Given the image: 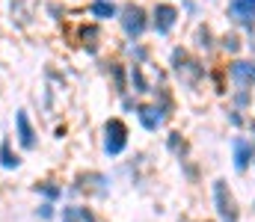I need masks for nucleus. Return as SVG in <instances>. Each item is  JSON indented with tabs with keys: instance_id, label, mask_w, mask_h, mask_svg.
Segmentation results:
<instances>
[{
	"instance_id": "f257e3e1",
	"label": "nucleus",
	"mask_w": 255,
	"mask_h": 222,
	"mask_svg": "<svg viewBox=\"0 0 255 222\" xmlns=\"http://www.w3.org/2000/svg\"><path fill=\"white\" fill-rule=\"evenodd\" d=\"M12 122H15V146H18V151H36L39 148V131L33 125L30 113L27 110H15Z\"/></svg>"
},
{
	"instance_id": "f03ea898",
	"label": "nucleus",
	"mask_w": 255,
	"mask_h": 222,
	"mask_svg": "<svg viewBox=\"0 0 255 222\" xmlns=\"http://www.w3.org/2000/svg\"><path fill=\"white\" fill-rule=\"evenodd\" d=\"M128 148V125L122 119H110L104 125V154L107 157H119Z\"/></svg>"
},
{
	"instance_id": "7ed1b4c3",
	"label": "nucleus",
	"mask_w": 255,
	"mask_h": 222,
	"mask_svg": "<svg viewBox=\"0 0 255 222\" xmlns=\"http://www.w3.org/2000/svg\"><path fill=\"white\" fill-rule=\"evenodd\" d=\"M119 21H122V30H125L128 39H139V36L145 33V27H148V21H145V9L136 6V3H128L125 9L119 12Z\"/></svg>"
},
{
	"instance_id": "20e7f679",
	"label": "nucleus",
	"mask_w": 255,
	"mask_h": 222,
	"mask_svg": "<svg viewBox=\"0 0 255 222\" xmlns=\"http://www.w3.org/2000/svg\"><path fill=\"white\" fill-rule=\"evenodd\" d=\"M214 205H217L220 222H238V202L226 187V181H214Z\"/></svg>"
},
{
	"instance_id": "39448f33",
	"label": "nucleus",
	"mask_w": 255,
	"mask_h": 222,
	"mask_svg": "<svg viewBox=\"0 0 255 222\" xmlns=\"http://www.w3.org/2000/svg\"><path fill=\"white\" fill-rule=\"evenodd\" d=\"M136 119L145 131H157L166 122V107L160 104H136Z\"/></svg>"
},
{
	"instance_id": "423d86ee",
	"label": "nucleus",
	"mask_w": 255,
	"mask_h": 222,
	"mask_svg": "<svg viewBox=\"0 0 255 222\" xmlns=\"http://www.w3.org/2000/svg\"><path fill=\"white\" fill-rule=\"evenodd\" d=\"M229 18L241 27H250L255 24V0H232L229 3Z\"/></svg>"
},
{
	"instance_id": "0eeeda50",
	"label": "nucleus",
	"mask_w": 255,
	"mask_h": 222,
	"mask_svg": "<svg viewBox=\"0 0 255 222\" xmlns=\"http://www.w3.org/2000/svg\"><path fill=\"white\" fill-rule=\"evenodd\" d=\"M175 21H178V9L175 6H169V3L154 6V30H157V36H166L175 27Z\"/></svg>"
},
{
	"instance_id": "6e6552de",
	"label": "nucleus",
	"mask_w": 255,
	"mask_h": 222,
	"mask_svg": "<svg viewBox=\"0 0 255 222\" xmlns=\"http://www.w3.org/2000/svg\"><path fill=\"white\" fill-rule=\"evenodd\" d=\"M0 169H3V172H15V169H21V151L15 148V143H12L9 137L0 140Z\"/></svg>"
},
{
	"instance_id": "1a4fd4ad",
	"label": "nucleus",
	"mask_w": 255,
	"mask_h": 222,
	"mask_svg": "<svg viewBox=\"0 0 255 222\" xmlns=\"http://www.w3.org/2000/svg\"><path fill=\"white\" fill-rule=\"evenodd\" d=\"M33 193L39 196V202H54V205H57V202H63L65 187L60 181H51V178H48V181H36V184H33Z\"/></svg>"
},
{
	"instance_id": "9d476101",
	"label": "nucleus",
	"mask_w": 255,
	"mask_h": 222,
	"mask_svg": "<svg viewBox=\"0 0 255 222\" xmlns=\"http://www.w3.org/2000/svg\"><path fill=\"white\" fill-rule=\"evenodd\" d=\"M232 148H235V169L244 172V169L250 166V160H253L255 146L250 140H244V137H235V140H232Z\"/></svg>"
},
{
	"instance_id": "9b49d317",
	"label": "nucleus",
	"mask_w": 255,
	"mask_h": 222,
	"mask_svg": "<svg viewBox=\"0 0 255 222\" xmlns=\"http://www.w3.org/2000/svg\"><path fill=\"white\" fill-rule=\"evenodd\" d=\"M89 15H92L95 21H110V18H119V6H116L113 0H92Z\"/></svg>"
},
{
	"instance_id": "f8f14e48",
	"label": "nucleus",
	"mask_w": 255,
	"mask_h": 222,
	"mask_svg": "<svg viewBox=\"0 0 255 222\" xmlns=\"http://www.w3.org/2000/svg\"><path fill=\"white\" fill-rule=\"evenodd\" d=\"M229 72H232V80H235L241 89H247L255 80V63H232Z\"/></svg>"
},
{
	"instance_id": "ddd939ff",
	"label": "nucleus",
	"mask_w": 255,
	"mask_h": 222,
	"mask_svg": "<svg viewBox=\"0 0 255 222\" xmlns=\"http://www.w3.org/2000/svg\"><path fill=\"white\" fill-rule=\"evenodd\" d=\"M57 214H60V208H57L54 202H39L36 211H33V217H36L39 222H54L57 220Z\"/></svg>"
},
{
	"instance_id": "4468645a",
	"label": "nucleus",
	"mask_w": 255,
	"mask_h": 222,
	"mask_svg": "<svg viewBox=\"0 0 255 222\" xmlns=\"http://www.w3.org/2000/svg\"><path fill=\"white\" fill-rule=\"evenodd\" d=\"M130 86H133V92L136 95H145V92H151L148 89V83H145V74H142V66H130Z\"/></svg>"
},
{
	"instance_id": "2eb2a0df",
	"label": "nucleus",
	"mask_w": 255,
	"mask_h": 222,
	"mask_svg": "<svg viewBox=\"0 0 255 222\" xmlns=\"http://www.w3.org/2000/svg\"><path fill=\"white\" fill-rule=\"evenodd\" d=\"M57 220L60 222H80V208L77 205H63L60 214H57Z\"/></svg>"
},
{
	"instance_id": "dca6fc26",
	"label": "nucleus",
	"mask_w": 255,
	"mask_h": 222,
	"mask_svg": "<svg viewBox=\"0 0 255 222\" xmlns=\"http://www.w3.org/2000/svg\"><path fill=\"white\" fill-rule=\"evenodd\" d=\"M166 146H169V151H181L184 148V140H181V134H169V140H166Z\"/></svg>"
},
{
	"instance_id": "f3484780",
	"label": "nucleus",
	"mask_w": 255,
	"mask_h": 222,
	"mask_svg": "<svg viewBox=\"0 0 255 222\" xmlns=\"http://www.w3.org/2000/svg\"><path fill=\"white\" fill-rule=\"evenodd\" d=\"M80 208V222H98V217L92 214V208H86V205H77Z\"/></svg>"
},
{
	"instance_id": "a211bd4d",
	"label": "nucleus",
	"mask_w": 255,
	"mask_h": 222,
	"mask_svg": "<svg viewBox=\"0 0 255 222\" xmlns=\"http://www.w3.org/2000/svg\"><path fill=\"white\" fill-rule=\"evenodd\" d=\"M83 39H98V30H95V27L83 30ZM95 48H98V45H95V42H89V51H95Z\"/></svg>"
},
{
	"instance_id": "6ab92c4d",
	"label": "nucleus",
	"mask_w": 255,
	"mask_h": 222,
	"mask_svg": "<svg viewBox=\"0 0 255 222\" xmlns=\"http://www.w3.org/2000/svg\"><path fill=\"white\" fill-rule=\"evenodd\" d=\"M223 45H226L229 51H238V39H235V36H229V39H223Z\"/></svg>"
}]
</instances>
